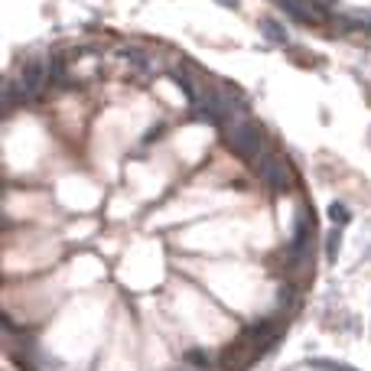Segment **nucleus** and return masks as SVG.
<instances>
[{"label": "nucleus", "mask_w": 371, "mask_h": 371, "mask_svg": "<svg viewBox=\"0 0 371 371\" xmlns=\"http://www.w3.org/2000/svg\"><path fill=\"white\" fill-rule=\"evenodd\" d=\"M228 140H232V147L241 153V157H247V160H254L260 150H264V144H260V134L258 127H251L247 121H238L232 131H228Z\"/></svg>", "instance_id": "nucleus-1"}, {"label": "nucleus", "mask_w": 371, "mask_h": 371, "mask_svg": "<svg viewBox=\"0 0 371 371\" xmlns=\"http://www.w3.org/2000/svg\"><path fill=\"white\" fill-rule=\"evenodd\" d=\"M258 176H264L273 189H286V186H290V166H284V163L277 160V157H271V153H264L258 160Z\"/></svg>", "instance_id": "nucleus-2"}, {"label": "nucleus", "mask_w": 371, "mask_h": 371, "mask_svg": "<svg viewBox=\"0 0 371 371\" xmlns=\"http://www.w3.org/2000/svg\"><path fill=\"white\" fill-rule=\"evenodd\" d=\"M39 85H43V65L39 62H30L23 69V75H20V88H23V98H33L39 91Z\"/></svg>", "instance_id": "nucleus-3"}, {"label": "nucleus", "mask_w": 371, "mask_h": 371, "mask_svg": "<svg viewBox=\"0 0 371 371\" xmlns=\"http://www.w3.org/2000/svg\"><path fill=\"white\" fill-rule=\"evenodd\" d=\"M260 30H264V33H267L273 43H286V30L277 23V20H264V23H260Z\"/></svg>", "instance_id": "nucleus-4"}, {"label": "nucleus", "mask_w": 371, "mask_h": 371, "mask_svg": "<svg viewBox=\"0 0 371 371\" xmlns=\"http://www.w3.org/2000/svg\"><path fill=\"white\" fill-rule=\"evenodd\" d=\"M329 215H333L335 222L342 225V222H346V218H348V209H346V205H333V209H329Z\"/></svg>", "instance_id": "nucleus-5"}, {"label": "nucleus", "mask_w": 371, "mask_h": 371, "mask_svg": "<svg viewBox=\"0 0 371 371\" xmlns=\"http://www.w3.org/2000/svg\"><path fill=\"white\" fill-rule=\"evenodd\" d=\"M189 359L196 361V365H209V355H202V352H189Z\"/></svg>", "instance_id": "nucleus-6"}, {"label": "nucleus", "mask_w": 371, "mask_h": 371, "mask_svg": "<svg viewBox=\"0 0 371 371\" xmlns=\"http://www.w3.org/2000/svg\"><path fill=\"white\" fill-rule=\"evenodd\" d=\"M218 3H225V7H235L238 0H218Z\"/></svg>", "instance_id": "nucleus-7"}]
</instances>
